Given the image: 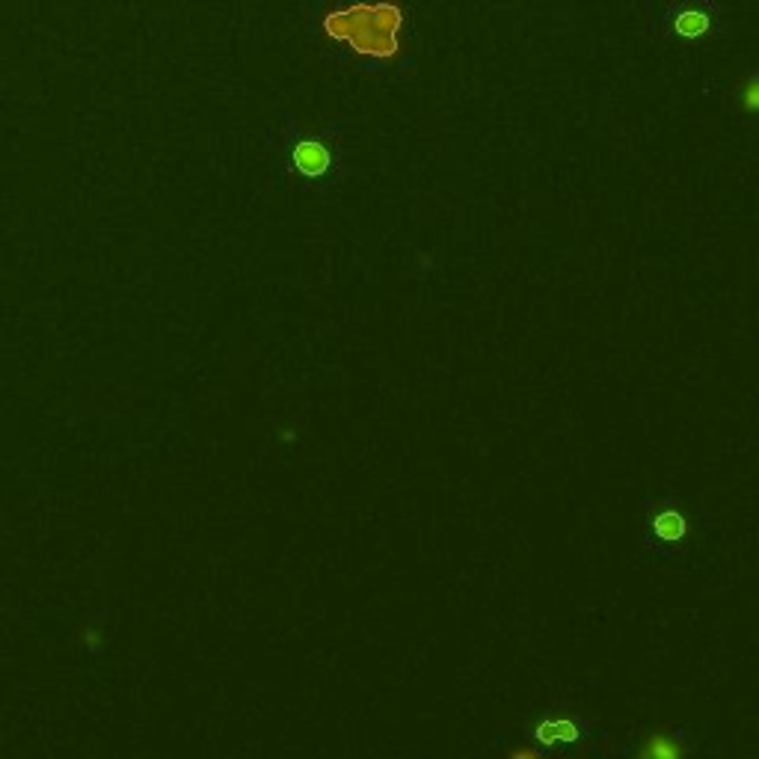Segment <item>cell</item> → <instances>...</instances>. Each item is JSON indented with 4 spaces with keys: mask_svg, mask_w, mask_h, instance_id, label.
Here are the masks:
<instances>
[{
    "mask_svg": "<svg viewBox=\"0 0 759 759\" xmlns=\"http://www.w3.org/2000/svg\"><path fill=\"white\" fill-rule=\"evenodd\" d=\"M407 12L395 0H353L335 6L321 19V30L330 42H339L353 57L371 63H392L403 51Z\"/></svg>",
    "mask_w": 759,
    "mask_h": 759,
    "instance_id": "cell-1",
    "label": "cell"
},
{
    "mask_svg": "<svg viewBox=\"0 0 759 759\" xmlns=\"http://www.w3.org/2000/svg\"><path fill=\"white\" fill-rule=\"evenodd\" d=\"M741 101H745V110H747V113H754V110H756V83H754V81H747L745 98H741Z\"/></svg>",
    "mask_w": 759,
    "mask_h": 759,
    "instance_id": "cell-7",
    "label": "cell"
},
{
    "mask_svg": "<svg viewBox=\"0 0 759 759\" xmlns=\"http://www.w3.org/2000/svg\"><path fill=\"white\" fill-rule=\"evenodd\" d=\"M641 756H646V759H679L683 756V747H679L674 741V736H668V732H653V736L646 739V745L641 747Z\"/></svg>",
    "mask_w": 759,
    "mask_h": 759,
    "instance_id": "cell-5",
    "label": "cell"
},
{
    "mask_svg": "<svg viewBox=\"0 0 759 759\" xmlns=\"http://www.w3.org/2000/svg\"><path fill=\"white\" fill-rule=\"evenodd\" d=\"M709 30H712V15L706 12V10H700V6H688V10L677 12V19H674V33H677L679 39L694 42V39L706 36V33H709Z\"/></svg>",
    "mask_w": 759,
    "mask_h": 759,
    "instance_id": "cell-3",
    "label": "cell"
},
{
    "mask_svg": "<svg viewBox=\"0 0 759 759\" xmlns=\"http://www.w3.org/2000/svg\"><path fill=\"white\" fill-rule=\"evenodd\" d=\"M653 531L659 534L661 540L677 543V540H683L688 534V520L679 511H664V513H659L653 520Z\"/></svg>",
    "mask_w": 759,
    "mask_h": 759,
    "instance_id": "cell-4",
    "label": "cell"
},
{
    "mask_svg": "<svg viewBox=\"0 0 759 759\" xmlns=\"http://www.w3.org/2000/svg\"><path fill=\"white\" fill-rule=\"evenodd\" d=\"M511 756L513 759H537L540 750L537 747H516V750H511Z\"/></svg>",
    "mask_w": 759,
    "mask_h": 759,
    "instance_id": "cell-8",
    "label": "cell"
},
{
    "mask_svg": "<svg viewBox=\"0 0 759 759\" xmlns=\"http://www.w3.org/2000/svg\"><path fill=\"white\" fill-rule=\"evenodd\" d=\"M291 163L300 176L306 178H321L326 169L333 167V154L321 140H300L294 149H291Z\"/></svg>",
    "mask_w": 759,
    "mask_h": 759,
    "instance_id": "cell-2",
    "label": "cell"
},
{
    "mask_svg": "<svg viewBox=\"0 0 759 759\" xmlns=\"http://www.w3.org/2000/svg\"><path fill=\"white\" fill-rule=\"evenodd\" d=\"M537 739L546 741V745H555V741H575L579 739V727L573 721L560 718V721H546L537 727Z\"/></svg>",
    "mask_w": 759,
    "mask_h": 759,
    "instance_id": "cell-6",
    "label": "cell"
}]
</instances>
